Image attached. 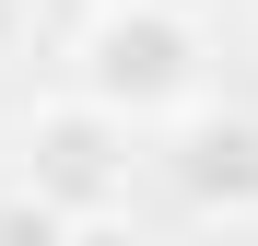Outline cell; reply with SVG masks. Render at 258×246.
<instances>
[{
    "mask_svg": "<svg viewBox=\"0 0 258 246\" xmlns=\"http://www.w3.org/2000/svg\"><path fill=\"white\" fill-rule=\"evenodd\" d=\"M129 141H141V129H129L117 106L59 94V106L24 117V188L59 199L71 223H106V211H129V188H141V152H129Z\"/></svg>",
    "mask_w": 258,
    "mask_h": 246,
    "instance_id": "7a4b0ae2",
    "label": "cell"
},
{
    "mask_svg": "<svg viewBox=\"0 0 258 246\" xmlns=\"http://www.w3.org/2000/svg\"><path fill=\"white\" fill-rule=\"evenodd\" d=\"M0 246H71V211L35 199V188H12V199H0Z\"/></svg>",
    "mask_w": 258,
    "mask_h": 246,
    "instance_id": "277c9868",
    "label": "cell"
},
{
    "mask_svg": "<svg viewBox=\"0 0 258 246\" xmlns=\"http://www.w3.org/2000/svg\"><path fill=\"white\" fill-rule=\"evenodd\" d=\"M246 246H258V234H246Z\"/></svg>",
    "mask_w": 258,
    "mask_h": 246,
    "instance_id": "8992f818",
    "label": "cell"
},
{
    "mask_svg": "<svg viewBox=\"0 0 258 246\" xmlns=\"http://www.w3.org/2000/svg\"><path fill=\"white\" fill-rule=\"evenodd\" d=\"M200 82H211V35L188 0H94L71 24V94L117 106L129 129L200 117Z\"/></svg>",
    "mask_w": 258,
    "mask_h": 246,
    "instance_id": "6da1fadb",
    "label": "cell"
},
{
    "mask_svg": "<svg viewBox=\"0 0 258 246\" xmlns=\"http://www.w3.org/2000/svg\"><path fill=\"white\" fill-rule=\"evenodd\" d=\"M24 47H35V0H0V70H12Z\"/></svg>",
    "mask_w": 258,
    "mask_h": 246,
    "instance_id": "5b68a950",
    "label": "cell"
},
{
    "mask_svg": "<svg viewBox=\"0 0 258 246\" xmlns=\"http://www.w3.org/2000/svg\"><path fill=\"white\" fill-rule=\"evenodd\" d=\"M176 188L200 199V211L246 223V211H258V117H235V106L176 117Z\"/></svg>",
    "mask_w": 258,
    "mask_h": 246,
    "instance_id": "3957f363",
    "label": "cell"
}]
</instances>
